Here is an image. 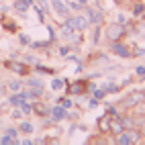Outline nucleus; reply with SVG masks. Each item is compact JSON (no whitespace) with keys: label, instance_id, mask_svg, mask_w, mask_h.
I'll return each mask as SVG.
<instances>
[{"label":"nucleus","instance_id":"nucleus-1","mask_svg":"<svg viewBox=\"0 0 145 145\" xmlns=\"http://www.w3.org/2000/svg\"><path fill=\"white\" fill-rule=\"evenodd\" d=\"M102 35H104V39L106 43H112V41H123L125 37H127V29H125V25L121 23H108V25H102Z\"/></svg>","mask_w":145,"mask_h":145},{"label":"nucleus","instance_id":"nucleus-2","mask_svg":"<svg viewBox=\"0 0 145 145\" xmlns=\"http://www.w3.org/2000/svg\"><path fill=\"white\" fill-rule=\"evenodd\" d=\"M2 65L6 67L8 72H12V74H16V76H21V78H25V76H29V74L33 72V67H31V65H27V63L21 59V57H16V59H14V57H10V59H4Z\"/></svg>","mask_w":145,"mask_h":145},{"label":"nucleus","instance_id":"nucleus-3","mask_svg":"<svg viewBox=\"0 0 145 145\" xmlns=\"http://www.w3.org/2000/svg\"><path fill=\"white\" fill-rule=\"evenodd\" d=\"M82 12L86 14L90 27H94V25H100V27H102V25H104V8H102V4H96V6L86 4Z\"/></svg>","mask_w":145,"mask_h":145},{"label":"nucleus","instance_id":"nucleus-4","mask_svg":"<svg viewBox=\"0 0 145 145\" xmlns=\"http://www.w3.org/2000/svg\"><path fill=\"white\" fill-rule=\"evenodd\" d=\"M63 92H65L67 96H82V94H88V80H86V78L67 80Z\"/></svg>","mask_w":145,"mask_h":145},{"label":"nucleus","instance_id":"nucleus-5","mask_svg":"<svg viewBox=\"0 0 145 145\" xmlns=\"http://www.w3.org/2000/svg\"><path fill=\"white\" fill-rule=\"evenodd\" d=\"M108 51L112 55L121 57V59H133V47L125 41H112L108 43Z\"/></svg>","mask_w":145,"mask_h":145},{"label":"nucleus","instance_id":"nucleus-6","mask_svg":"<svg viewBox=\"0 0 145 145\" xmlns=\"http://www.w3.org/2000/svg\"><path fill=\"white\" fill-rule=\"evenodd\" d=\"M49 6H51V12H55L59 18H65V16L72 14V10H70V6H67L65 0H51Z\"/></svg>","mask_w":145,"mask_h":145},{"label":"nucleus","instance_id":"nucleus-7","mask_svg":"<svg viewBox=\"0 0 145 145\" xmlns=\"http://www.w3.org/2000/svg\"><path fill=\"white\" fill-rule=\"evenodd\" d=\"M49 119L53 123H63L67 121V108H63L61 104H51V108H49Z\"/></svg>","mask_w":145,"mask_h":145},{"label":"nucleus","instance_id":"nucleus-8","mask_svg":"<svg viewBox=\"0 0 145 145\" xmlns=\"http://www.w3.org/2000/svg\"><path fill=\"white\" fill-rule=\"evenodd\" d=\"M49 108H51V104L43 102L41 98L39 100H33V114H35V117H41V119L49 117Z\"/></svg>","mask_w":145,"mask_h":145},{"label":"nucleus","instance_id":"nucleus-9","mask_svg":"<svg viewBox=\"0 0 145 145\" xmlns=\"http://www.w3.org/2000/svg\"><path fill=\"white\" fill-rule=\"evenodd\" d=\"M33 2H35V0H12V8H14V12L21 16V18H25L27 16V10L31 8Z\"/></svg>","mask_w":145,"mask_h":145},{"label":"nucleus","instance_id":"nucleus-10","mask_svg":"<svg viewBox=\"0 0 145 145\" xmlns=\"http://www.w3.org/2000/svg\"><path fill=\"white\" fill-rule=\"evenodd\" d=\"M96 127H98V133H100V135H110V114L104 112L102 117H98Z\"/></svg>","mask_w":145,"mask_h":145},{"label":"nucleus","instance_id":"nucleus-11","mask_svg":"<svg viewBox=\"0 0 145 145\" xmlns=\"http://www.w3.org/2000/svg\"><path fill=\"white\" fill-rule=\"evenodd\" d=\"M27 88H35V90H45V82L41 78H37V76H25V82H23Z\"/></svg>","mask_w":145,"mask_h":145},{"label":"nucleus","instance_id":"nucleus-12","mask_svg":"<svg viewBox=\"0 0 145 145\" xmlns=\"http://www.w3.org/2000/svg\"><path fill=\"white\" fill-rule=\"evenodd\" d=\"M131 14H133V18H143L145 16V2L143 0H133L131 2Z\"/></svg>","mask_w":145,"mask_h":145},{"label":"nucleus","instance_id":"nucleus-13","mask_svg":"<svg viewBox=\"0 0 145 145\" xmlns=\"http://www.w3.org/2000/svg\"><path fill=\"white\" fill-rule=\"evenodd\" d=\"M29 47H31L33 51H49L51 47H53V43H51L49 39H47V41H33V39H31Z\"/></svg>","mask_w":145,"mask_h":145},{"label":"nucleus","instance_id":"nucleus-14","mask_svg":"<svg viewBox=\"0 0 145 145\" xmlns=\"http://www.w3.org/2000/svg\"><path fill=\"white\" fill-rule=\"evenodd\" d=\"M0 21H2L4 31H8V33H18V23H16V21L6 18V14H0Z\"/></svg>","mask_w":145,"mask_h":145},{"label":"nucleus","instance_id":"nucleus-15","mask_svg":"<svg viewBox=\"0 0 145 145\" xmlns=\"http://www.w3.org/2000/svg\"><path fill=\"white\" fill-rule=\"evenodd\" d=\"M25 100V96H23V90H18V92H10V96L6 98L8 106H21Z\"/></svg>","mask_w":145,"mask_h":145},{"label":"nucleus","instance_id":"nucleus-16","mask_svg":"<svg viewBox=\"0 0 145 145\" xmlns=\"http://www.w3.org/2000/svg\"><path fill=\"white\" fill-rule=\"evenodd\" d=\"M16 129H18V133H21V135H27V137H29V135L35 133V125H33L31 121H21Z\"/></svg>","mask_w":145,"mask_h":145},{"label":"nucleus","instance_id":"nucleus-17","mask_svg":"<svg viewBox=\"0 0 145 145\" xmlns=\"http://www.w3.org/2000/svg\"><path fill=\"white\" fill-rule=\"evenodd\" d=\"M123 123H121V117H110V135L117 137L119 133H123Z\"/></svg>","mask_w":145,"mask_h":145},{"label":"nucleus","instance_id":"nucleus-18","mask_svg":"<svg viewBox=\"0 0 145 145\" xmlns=\"http://www.w3.org/2000/svg\"><path fill=\"white\" fill-rule=\"evenodd\" d=\"M33 72H37V74H47V76H55V74H57V70H55V67L43 65L41 61H37V63L33 65Z\"/></svg>","mask_w":145,"mask_h":145},{"label":"nucleus","instance_id":"nucleus-19","mask_svg":"<svg viewBox=\"0 0 145 145\" xmlns=\"http://www.w3.org/2000/svg\"><path fill=\"white\" fill-rule=\"evenodd\" d=\"M65 78H55L53 76V80H51V84H49V88H51V92H59V90H63L65 88Z\"/></svg>","mask_w":145,"mask_h":145},{"label":"nucleus","instance_id":"nucleus-20","mask_svg":"<svg viewBox=\"0 0 145 145\" xmlns=\"http://www.w3.org/2000/svg\"><path fill=\"white\" fill-rule=\"evenodd\" d=\"M55 102H57V104H61L63 108H67V110H72V108H74V100H72V96H67V94L59 96V98H57Z\"/></svg>","mask_w":145,"mask_h":145},{"label":"nucleus","instance_id":"nucleus-21","mask_svg":"<svg viewBox=\"0 0 145 145\" xmlns=\"http://www.w3.org/2000/svg\"><path fill=\"white\" fill-rule=\"evenodd\" d=\"M133 117H143L145 114V100H141V102H137L135 106H131V110H129Z\"/></svg>","mask_w":145,"mask_h":145},{"label":"nucleus","instance_id":"nucleus-22","mask_svg":"<svg viewBox=\"0 0 145 145\" xmlns=\"http://www.w3.org/2000/svg\"><path fill=\"white\" fill-rule=\"evenodd\" d=\"M104 86V90H106V94H119L123 88H121V84H117V82H106V84H102Z\"/></svg>","mask_w":145,"mask_h":145},{"label":"nucleus","instance_id":"nucleus-23","mask_svg":"<svg viewBox=\"0 0 145 145\" xmlns=\"http://www.w3.org/2000/svg\"><path fill=\"white\" fill-rule=\"evenodd\" d=\"M100 37H102V27L100 25H94L92 27V43L94 45H100Z\"/></svg>","mask_w":145,"mask_h":145},{"label":"nucleus","instance_id":"nucleus-24","mask_svg":"<svg viewBox=\"0 0 145 145\" xmlns=\"http://www.w3.org/2000/svg\"><path fill=\"white\" fill-rule=\"evenodd\" d=\"M90 96H94V98H98L100 102L106 98V90H104V86H96V88H92Z\"/></svg>","mask_w":145,"mask_h":145},{"label":"nucleus","instance_id":"nucleus-25","mask_svg":"<svg viewBox=\"0 0 145 145\" xmlns=\"http://www.w3.org/2000/svg\"><path fill=\"white\" fill-rule=\"evenodd\" d=\"M6 88L10 90V92H18V90L25 88V84L21 80H10V82H6Z\"/></svg>","mask_w":145,"mask_h":145},{"label":"nucleus","instance_id":"nucleus-26","mask_svg":"<svg viewBox=\"0 0 145 145\" xmlns=\"http://www.w3.org/2000/svg\"><path fill=\"white\" fill-rule=\"evenodd\" d=\"M45 27H47V33H49V41L55 45L57 41H59V37H57V31H55V27H53L51 23H45Z\"/></svg>","mask_w":145,"mask_h":145},{"label":"nucleus","instance_id":"nucleus-27","mask_svg":"<svg viewBox=\"0 0 145 145\" xmlns=\"http://www.w3.org/2000/svg\"><path fill=\"white\" fill-rule=\"evenodd\" d=\"M135 129H137L143 135V139H145V114L143 117H135Z\"/></svg>","mask_w":145,"mask_h":145},{"label":"nucleus","instance_id":"nucleus-28","mask_svg":"<svg viewBox=\"0 0 145 145\" xmlns=\"http://www.w3.org/2000/svg\"><path fill=\"white\" fill-rule=\"evenodd\" d=\"M18 108L23 110V114H25V117H31V114H33V102H29V100H23V104L18 106Z\"/></svg>","mask_w":145,"mask_h":145},{"label":"nucleus","instance_id":"nucleus-29","mask_svg":"<svg viewBox=\"0 0 145 145\" xmlns=\"http://www.w3.org/2000/svg\"><path fill=\"white\" fill-rule=\"evenodd\" d=\"M65 2H67V6H70L72 12H82L84 10V6L78 2V0H65Z\"/></svg>","mask_w":145,"mask_h":145},{"label":"nucleus","instance_id":"nucleus-30","mask_svg":"<svg viewBox=\"0 0 145 145\" xmlns=\"http://www.w3.org/2000/svg\"><path fill=\"white\" fill-rule=\"evenodd\" d=\"M21 59H23V61H25L27 65H31V67H33V65H35L37 61H39V57H37V55H31V53H29V55H21Z\"/></svg>","mask_w":145,"mask_h":145},{"label":"nucleus","instance_id":"nucleus-31","mask_svg":"<svg viewBox=\"0 0 145 145\" xmlns=\"http://www.w3.org/2000/svg\"><path fill=\"white\" fill-rule=\"evenodd\" d=\"M16 39H18V43L25 45V47H29V43H31V37H29L27 33H21V31L16 33Z\"/></svg>","mask_w":145,"mask_h":145},{"label":"nucleus","instance_id":"nucleus-32","mask_svg":"<svg viewBox=\"0 0 145 145\" xmlns=\"http://www.w3.org/2000/svg\"><path fill=\"white\" fill-rule=\"evenodd\" d=\"M23 117H25L23 110L18 108V106H12V110H10V119H12V121H21Z\"/></svg>","mask_w":145,"mask_h":145},{"label":"nucleus","instance_id":"nucleus-33","mask_svg":"<svg viewBox=\"0 0 145 145\" xmlns=\"http://www.w3.org/2000/svg\"><path fill=\"white\" fill-rule=\"evenodd\" d=\"M74 51V47L67 43V45H59V49H57V53H59V57H65L67 53H72Z\"/></svg>","mask_w":145,"mask_h":145},{"label":"nucleus","instance_id":"nucleus-34","mask_svg":"<svg viewBox=\"0 0 145 145\" xmlns=\"http://www.w3.org/2000/svg\"><path fill=\"white\" fill-rule=\"evenodd\" d=\"M106 106V110L104 112H108L110 117H121V112H119V108H117V104H104Z\"/></svg>","mask_w":145,"mask_h":145},{"label":"nucleus","instance_id":"nucleus-35","mask_svg":"<svg viewBox=\"0 0 145 145\" xmlns=\"http://www.w3.org/2000/svg\"><path fill=\"white\" fill-rule=\"evenodd\" d=\"M135 80H145V65L135 67Z\"/></svg>","mask_w":145,"mask_h":145},{"label":"nucleus","instance_id":"nucleus-36","mask_svg":"<svg viewBox=\"0 0 145 145\" xmlns=\"http://www.w3.org/2000/svg\"><path fill=\"white\" fill-rule=\"evenodd\" d=\"M4 133H6V135H10L12 139H18V135H21L16 127H6V129H4Z\"/></svg>","mask_w":145,"mask_h":145},{"label":"nucleus","instance_id":"nucleus-37","mask_svg":"<svg viewBox=\"0 0 145 145\" xmlns=\"http://www.w3.org/2000/svg\"><path fill=\"white\" fill-rule=\"evenodd\" d=\"M96 106H100V100L94 96H88V108H96Z\"/></svg>","mask_w":145,"mask_h":145},{"label":"nucleus","instance_id":"nucleus-38","mask_svg":"<svg viewBox=\"0 0 145 145\" xmlns=\"http://www.w3.org/2000/svg\"><path fill=\"white\" fill-rule=\"evenodd\" d=\"M112 2L117 4V6H129V4L133 2V0H112Z\"/></svg>","mask_w":145,"mask_h":145},{"label":"nucleus","instance_id":"nucleus-39","mask_svg":"<svg viewBox=\"0 0 145 145\" xmlns=\"http://www.w3.org/2000/svg\"><path fill=\"white\" fill-rule=\"evenodd\" d=\"M114 21H117V23H121V25H125V23H127V16H125L123 12H119V14H117V18H114Z\"/></svg>","mask_w":145,"mask_h":145},{"label":"nucleus","instance_id":"nucleus-40","mask_svg":"<svg viewBox=\"0 0 145 145\" xmlns=\"http://www.w3.org/2000/svg\"><path fill=\"white\" fill-rule=\"evenodd\" d=\"M21 145H35L33 139H21Z\"/></svg>","mask_w":145,"mask_h":145},{"label":"nucleus","instance_id":"nucleus-41","mask_svg":"<svg viewBox=\"0 0 145 145\" xmlns=\"http://www.w3.org/2000/svg\"><path fill=\"white\" fill-rule=\"evenodd\" d=\"M78 2H80L82 6H86V4H88V2H90V0H78Z\"/></svg>","mask_w":145,"mask_h":145},{"label":"nucleus","instance_id":"nucleus-42","mask_svg":"<svg viewBox=\"0 0 145 145\" xmlns=\"http://www.w3.org/2000/svg\"><path fill=\"white\" fill-rule=\"evenodd\" d=\"M0 127H2V121H0Z\"/></svg>","mask_w":145,"mask_h":145},{"label":"nucleus","instance_id":"nucleus-43","mask_svg":"<svg viewBox=\"0 0 145 145\" xmlns=\"http://www.w3.org/2000/svg\"><path fill=\"white\" fill-rule=\"evenodd\" d=\"M10 2H12V0H10Z\"/></svg>","mask_w":145,"mask_h":145},{"label":"nucleus","instance_id":"nucleus-44","mask_svg":"<svg viewBox=\"0 0 145 145\" xmlns=\"http://www.w3.org/2000/svg\"><path fill=\"white\" fill-rule=\"evenodd\" d=\"M143 18H145V16H143Z\"/></svg>","mask_w":145,"mask_h":145}]
</instances>
